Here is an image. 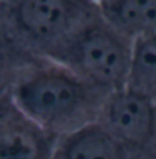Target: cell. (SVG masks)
<instances>
[{"instance_id": "3", "label": "cell", "mask_w": 156, "mask_h": 159, "mask_svg": "<svg viewBox=\"0 0 156 159\" xmlns=\"http://www.w3.org/2000/svg\"><path fill=\"white\" fill-rule=\"evenodd\" d=\"M97 14L99 5L91 0H0V20L40 57Z\"/></svg>"}, {"instance_id": "7", "label": "cell", "mask_w": 156, "mask_h": 159, "mask_svg": "<svg viewBox=\"0 0 156 159\" xmlns=\"http://www.w3.org/2000/svg\"><path fill=\"white\" fill-rule=\"evenodd\" d=\"M102 17L128 37L156 30V0H102Z\"/></svg>"}, {"instance_id": "2", "label": "cell", "mask_w": 156, "mask_h": 159, "mask_svg": "<svg viewBox=\"0 0 156 159\" xmlns=\"http://www.w3.org/2000/svg\"><path fill=\"white\" fill-rule=\"evenodd\" d=\"M133 39L111 25L101 10L64 40L49 59L107 92L128 85Z\"/></svg>"}, {"instance_id": "5", "label": "cell", "mask_w": 156, "mask_h": 159, "mask_svg": "<svg viewBox=\"0 0 156 159\" xmlns=\"http://www.w3.org/2000/svg\"><path fill=\"white\" fill-rule=\"evenodd\" d=\"M57 136L17 106L10 92L0 97V159H52Z\"/></svg>"}, {"instance_id": "8", "label": "cell", "mask_w": 156, "mask_h": 159, "mask_svg": "<svg viewBox=\"0 0 156 159\" xmlns=\"http://www.w3.org/2000/svg\"><path fill=\"white\" fill-rule=\"evenodd\" d=\"M126 87L156 99V30L133 39Z\"/></svg>"}, {"instance_id": "1", "label": "cell", "mask_w": 156, "mask_h": 159, "mask_svg": "<svg viewBox=\"0 0 156 159\" xmlns=\"http://www.w3.org/2000/svg\"><path fill=\"white\" fill-rule=\"evenodd\" d=\"M109 94L40 55L20 72L10 91L32 121L57 137L99 121Z\"/></svg>"}, {"instance_id": "9", "label": "cell", "mask_w": 156, "mask_h": 159, "mask_svg": "<svg viewBox=\"0 0 156 159\" xmlns=\"http://www.w3.org/2000/svg\"><path fill=\"white\" fill-rule=\"evenodd\" d=\"M35 57L39 55L22 44L0 20V97L12 91L20 72Z\"/></svg>"}, {"instance_id": "6", "label": "cell", "mask_w": 156, "mask_h": 159, "mask_svg": "<svg viewBox=\"0 0 156 159\" xmlns=\"http://www.w3.org/2000/svg\"><path fill=\"white\" fill-rule=\"evenodd\" d=\"M52 159H143L101 121L59 136Z\"/></svg>"}, {"instance_id": "4", "label": "cell", "mask_w": 156, "mask_h": 159, "mask_svg": "<svg viewBox=\"0 0 156 159\" xmlns=\"http://www.w3.org/2000/svg\"><path fill=\"white\" fill-rule=\"evenodd\" d=\"M99 121L139 157L156 159V99L128 87L111 92Z\"/></svg>"}, {"instance_id": "10", "label": "cell", "mask_w": 156, "mask_h": 159, "mask_svg": "<svg viewBox=\"0 0 156 159\" xmlns=\"http://www.w3.org/2000/svg\"><path fill=\"white\" fill-rule=\"evenodd\" d=\"M91 2H94V3H97V5H99V3L102 2V0H91Z\"/></svg>"}]
</instances>
